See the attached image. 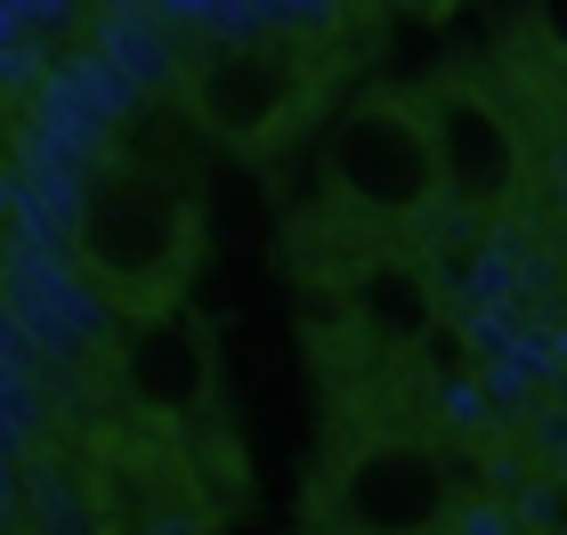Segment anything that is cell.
<instances>
[{"instance_id":"2","label":"cell","mask_w":567,"mask_h":535,"mask_svg":"<svg viewBox=\"0 0 567 535\" xmlns=\"http://www.w3.org/2000/svg\"><path fill=\"white\" fill-rule=\"evenodd\" d=\"M324 187L341 195L357 219H422L430 203H446L422 97H405V90L357 97L324 138Z\"/></svg>"},{"instance_id":"5","label":"cell","mask_w":567,"mask_h":535,"mask_svg":"<svg viewBox=\"0 0 567 535\" xmlns=\"http://www.w3.org/2000/svg\"><path fill=\"white\" fill-rule=\"evenodd\" d=\"M341 519L357 535H430L446 519V471L414 439H373L341 471Z\"/></svg>"},{"instance_id":"6","label":"cell","mask_w":567,"mask_h":535,"mask_svg":"<svg viewBox=\"0 0 567 535\" xmlns=\"http://www.w3.org/2000/svg\"><path fill=\"white\" fill-rule=\"evenodd\" d=\"M357 300L373 309V325H381V333H414V325L430 317V300H422V285H414L405 268H373L365 285H357Z\"/></svg>"},{"instance_id":"8","label":"cell","mask_w":567,"mask_h":535,"mask_svg":"<svg viewBox=\"0 0 567 535\" xmlns=\"http://www.w3.org/2000/svg\"><path fill=\"white\" fill-rule=\"evenodd\" d=\"M462 535H503V519H495V512H471V519H462Z\"/></svg>"},{"instance_id":"9","label":"cell","mask_w":567,"mask_h":535,"mask_svg":"<svg viewBox=\"0 0 567 535\" xmlns=\"http://www.w3.org/2000/svg\"><path fill=\"white\" fill-rule=\"evenodd\" d=\"M24 212V195H17V178H0V219H17Z\"/></svg>"},{"instance_id":"1","label":"cell","mask_w":567,"mask_h":535,"mask_svg":"<svg viewBox=\"0 0 567 535\" xmlns=\"http://www.w3.org/2000/svg\"><path fill=\"white\" fill-rule=\"evenodd\" d=\"M65 244L82 260V285L114 317L154 325L203 260V203L178 171L122 146V155H97L82 171V203L65 219Z\"/></svg>"},{"instance_id":"7","label":"cell","mask_w":567,"mask_h":535,"mask_svg":"<svg viewBox=\"0 0 567 535\" xmlns=\"http://www.w3.org/2000/svg\"><path fill=\"white\" fill-rule=\"evenodd\" d=\"M332 0H260V17H284V24H308V17H324Z\"/></svg>"},{"instance_id":"3","label":"cell","mask_w":567,"mask_h":535,"mask_svg":"<svg viewBox=\"0 0 567 535\" xmlns=\"http://www.w3.org/2000/svg\"><path fill=\"white\" fill-rule=\"evenodd\" d=\"M187 114L203 138L260 155V146L292 138L308 114V58L276 33H227L187 65Z\"/></svg>"},{"instance_id":"4","label":"cell","mask_w":567,"mask_h":535,"mask_svg":"<svg viewBox=\"0 0 567 535\" xmlns=\"http://www.w3.org/2000/svg\"><path fill=\"white\" fill-rule=\"evenodd\" d=\"M422 114H430V138H437V187H446V203L454 212H503L527 178L519 122L478 82H462V73L422 90Z\"/></svg>"}]
</instances>
